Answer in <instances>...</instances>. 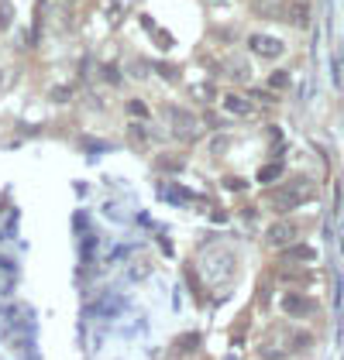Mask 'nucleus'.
Returning <instances> with one entry per match:
<instances>
[{
    "instance_id": "obj_1",
    "label": "nucleus",
    "mask_w": 344,
    "mask_h": 360,
    "mask_svg": "<svg viewBox=\"0 0 344 360\" xmlns=\"http://www.w3.org/2000/svg\"><path fill=\"white\" fill-rule=\"evenodd\" d=\"M310 195H314V186H310L307 179H300V182L276 186V189L269 193V206H272L276 213H289V210H296L300 202H307Z\"/></svg>"
},
{
    "instance_id": "obj_2",
    "label": "nucleus",
    "mask_w": 344,
    "mask_h": 360,
    "mask_svg": "<svg viewBox=\"0 0 344 360\" xmlns=\"http://www.w3.org/2000/svg\"><path fill=\"white\" fill-rule=\"evenodd\" d=\"M248 49H252V56L265 58V62H276V58H283V52H286L283 38H276V34H262V31L248 38Z\"/></svg>"
},
{
    "instance_id": "obj_3",
    "label": "nucleus",
    "mask_w": 344,
    "mask_h": 360,
    "mask_svg": "<svg viewBox=\"0 0 344 360\" xmlns=\"http://www.w3.org/2000/svg\"><path fill=\"white\" fill-rule=\"evenodd\" d=\"M169 120H172V134L183 141L197 138V131H200V124H197V117L190 110H183V107H169Z\"/></svg>"
},
{
    "instance_id": "obj_4",
    "label": "nucleus",
    "mask_w": 344,
    "mask_h": 360,
    "mask_svg": "<svg viewBox=\"0 0 344 360\" xmlns=\"http://www.w3.org/2000/svg\"><path fill=\"white\" fill-rule=\"evenodd\" d=\"M296 237H300V226L293 220H276L265 230V240H269L272 248H289V244H296Z\"/></svg>"
},
{
    "instance_id": "obj_5",
    "label": "nucleus",
    "mask_w": 344,
    "mask_h": 360,
    "mask_svg": "<svg viewBox=\"0 0 344 360\" xmlns=\"http://www.w3.org/2000/svg\"><path fill=\"white\" fill-rule=\"evenodd\" d=\"M283 312L286 316H296V319H307V316H314L317 312V302L310 295H296V292H289L283 295Z\"/></svg>"
},
{
    "instance_id": "obj_6",
    "label": "nucleus",
    "mask_w": 344,
    "mask_h": 360,
    "mask_svg": "<svg viewBox=\"0 0 344 360\" xmlns=\"http://www.w3.org/2000/svg\"><path fill=\"white\" fill-rule=\"evenodd\" d=\"M221 103H224V110H228L231 117H238V120H248V117H255L258 113L255 103H252L248 96H241V93H228Z\"/></svg>"
},
{
    "instance_id": "obj_7",
    "label": "nucleus",
    "mask_w": 344,
    "mask_h": 360,
    "mask_svg": "<svg viewBox=\"0 0 344 360\" xmlns=\"http://www.w3.org/2000/svg\"><path fill=\"white\" fill-rule=\"evenodd\" d=\"M289 7H293V0H255V14L258 18H269V21L289 18Z\"/></svg>"
},
{
    "instance_id": "obj_8",
    "label": "nucleus",
    "mask_w": 344,
    "mask_h": 360,
    "mask_svg": "<svg viewBox=\"0 0 344 360\" xmlns=\"http://www.w3.org/2000/svg\"><path fill=\"white\" fill-rule=\"evenodd\" d=\"M283 261H286V264H310V261H317V250L307 248V244H300V248H283Z\"/></svg>"
},
{
    "instance_id": "obj_9",
    "label": "nucleus",
    "mask_w": 344,
    "mask_h": 360,
    "mask_svg": "<svg viewBox=\"0 0 344 360\" xmlns=\"http://www.w3.org/2000/svg\"><path fill=\"white\" fill-rule=\"evenodd\" d=\"M148 271H152V261L138 257V264H131V268H128V278H131V281H142V278L148 275Z\"/></svg>"
},
{
    "instance_id": "obj_10",
    "label": "nucleus",
    "mask_w": 344,
    "mask_h": 360,
    "mask_svg": "<svg viewBox=\"0 0 344 360\" xmlns=\"http://www.w3.org/2000/svg\"><path fill=\"white\" fill-rule=\"evenodd\" d=\"M279 172H283V165H269V168H262V175H258V179H262V182H272Z\"/></svg>"
},
{
    "instance_id": "obj_11",
    "label": "nucleus",
    "mask_w": 344,
    "mask_h": 360,
    "mask_svg": "<svg viewBox=\"0 0 344 360\" xmlns=\"http://www.w3.org/2000/svg\"><path fill=\"white\" fill-rule=\"evenodd\" d=\"M269 86H276V89H286V86H289V76H286V72H276V76L269 79Z\"/></svg>"
}]
</instances>
